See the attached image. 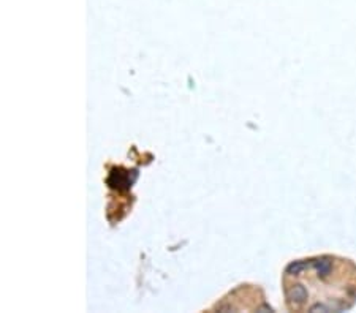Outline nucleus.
Returning <instances> with one entry per match:
<instances>
[{"mask_svg":"<svg viewBox=\"0 0 356 313\" xmlns=\"http://www.w3.org/2000/svg\"><path fill=\"white\" fill-rule=\"evenodd\" d=\"M284 294L291 312H342L356 302V266L337 256L291 263L284 272Z\"/></svg>","mask_w":356,"mask_h":313,"instance_id":"nucleus-1","label":"nucleus"}]
</instances>
